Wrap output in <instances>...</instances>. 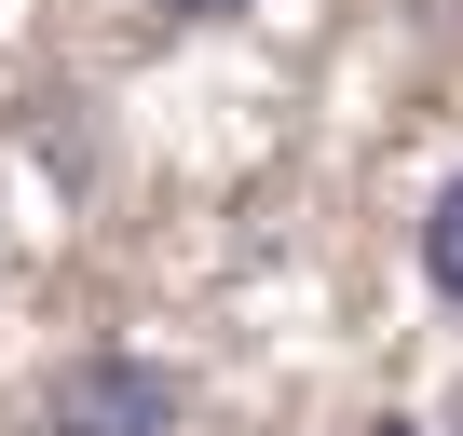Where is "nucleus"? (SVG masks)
Here are the masks:
<instances>
[{
  "label": "nucleus",
  "instance_id": "obj_1",
  "mask_svg": "<svg viewBox=\"0 0 463 436\" xmlns=\"http://www.w3.org/2000/svg\"><path fill=\"white\" fill-rule=\"evenodd\" d=\"M177 422H191V382L150 355H69L42 382V436H177Z\"/></svg>",
  "mask_w": 463,
  "mask_h": 436
},
{
  "label": "nucleus",
  "instance_id": "obj_2",
  "mask_svg": "<svg viewBox=\"0 0 463 436\" xmlns=\"http://www.w3.org/2000/svg\"><path fill=\"white\" fill-rule=\"evenodd\" d=\"M422 287H436V300L463 314V177H449V191L422 204Z\"/></svg>",
  "mask_w": 463,
  "mask_h": 436
},
{
  "label": "nucleus",
  "instance_id": "obj_3",
  "mask_svg": "<svg viewBox=\"0 0 463 436\" xmlns=\"http://www.w3.org/2000/svg\"><path fill=\"white\" fill-rule=\"evenodd\" d=\"M164 14H191V28H218V14H260V0H164Z\"/></svg>",
  "mask_w": 463,
  "mask_h": 436
},
{
  "label": "nucleus",
  "instance_id": "obj_4",
  "mask_svg": "<svg viewBox=\"0 0 463 436\" xmlns=\"http://www.w3.org/2000/svg\"><path fill=\"white\" fill-rule=\"evenodd\" d=\"M368 436H422V422H368Z\"/></svg>",
  "mask_w": 463,
  "mask_h": 436
},
{
  "label": "nucleus",
  "instance_id": "obj_5",
  "mask_svg": "<svg viewBox=\"0 0 463 436\" xmlns=\"http://www.w3.org/2000/svg\"><path fill=\"white\" fill-rule=\"evenodd\" d=\"M449 436H463V409H449Z\"/></svg>",
  "mask_w": 463,
  "mask_h": 436
}]
</instances>
